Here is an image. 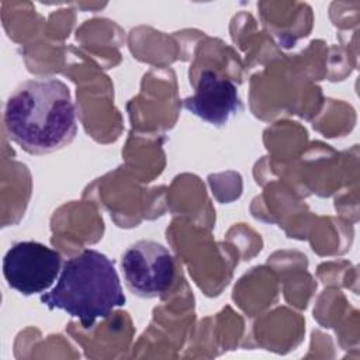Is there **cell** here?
I'll return each instance as SVG.
<instances>
[{
  "label": "cell",
  "instance_id": "obj_4",
  "mask_svg": "<svg viewBox=\"0 0 360 360\" xmlns=\"http://www.w3.org/2000/svg\"><path fill=\"white\" fill-rule=\"evenodd\" d=\"M60 255L34 240L17 242L3 259V274L8 287L22 295L48 290L60 273Z\"/></svg>",
  "mask_w": 360,
  "mask_h": 360
},
{
  "label": "cell",
  "instance_id": "obj_1",
  "mask_svg": "<svg viewBox=\"0 0 360 360\" xmlns=\"http://www.w3.org/2000/svg\"><path fill=\"white\" fill-rule=\"evenodd\" d=\"M4 128L13 142L32 155L69 145L77 131L69 87L56 77L22 82L6 103Z\"/></svg>",
  "mask_w": 360,
  "mask_h": 360
},
{
  "label": "cell",
  "instance_id": "obj_2",
  "mask_svg": "<svg viewBox=\"0 0 360 360\" xmlns=\"http://www.w3.org/2000/svg\"><path fill=\"white\" fill-rule=\"evenodd\" d=\"M51 309H62L89 329L115 307L125 304L114 263L103 253L87 249L65 262L56 285L41 295Z\"/></svg>",
  "mask_w": 360,
  "mask_h": 360
},
{
  "label": "cell",
  "instance_id": "obj_3",
  "mask_svg": "<svg viewBox=\"0 0 360 360\" xmlns=\"http://www.w3.org/2000/svg\"><path fill=\"white\" fill-rule=\"evenodd\" d=\"M121 267L129 291L142 298L163 295L174 281L176 266L172 253L153 240L131 245L121 257Z\"/></svg>",
  "mask_w": 360,
  "mask_h": 360
},
{
  "label": "cell",
  "instance_id": "obj_5",
  "mask_svg": "<svg viewBox=\"0 0 360 360\" xmlns=\"http://www.w3.org/2000/svg\"><path fill=\"white\" fill-rule=\"evenodd\" d=\"M183 105L195 117L221 127L242 111V101L235 84L212 70H202L195 91L184 98Z\"/></svg>",
  "mask_w": 360,
  "mask_h": 360
}]
</instances>
